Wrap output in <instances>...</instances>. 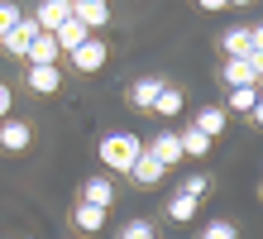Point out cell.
<instances>
[{
  "instance_id": "obj_1",
  "label": "cell",
  "mask_w": 263,
  "mask_h": 239,
  "mask_svg": "<svg viewBox=\"0 0 263 239\" xmlns=\"http://www.w3.org/2000/svg\"><path fill=\"white\" fill-rule=\"evenodd\" d=\"M139 153H144V139L129 134V130H115V134H105V139L96 143V158H101L105 172H129Z\"/></svg>"
},
{
  "instance_id": "obj_2",
  "label": "cell",
  "mask_w": 263,
  "mask_h": 239,
  "mask_svg": "<svg viewBox=\"0 0 263 239\" xmlns=\"http://www.w3.org/2000/svg\"><path fill=\"white\" fill-rule=\"evenodd\" d=\"M220 53L225 58H263V29L249 24V29H225L220 34Z\"/></svg>"
},
{
  "instance_id": "obj_3",
  "label": "cell",
  "mask_w": 263,
  "mask_h": 239,
  "mask_svg": "<svg viewBox=\"0 0 263 239\" xmlns=\"http://www.w3.org/2000/svg\"><path fill=\"white\" fill-rule=\"evenodd\" d=\"M72 67L82 72V77H91V72H101L105 67V58H110V48H105V39H96V34H86V43L82 48H72Z\"/></svg>"
},
{
  "instance_id": "obj_4",
  "label": "cell",
  "mask_w": 263,
  "mask_h": 239,
  "mask_svg": "<svg viewBox=\"0 0 263 239\" xmlns=\"http://www.w3.org/2000/svg\"><path fill=\"white\" fill-rule=\"evenodd\" d=\"M258 72H263V58H225V86L235 91V86H258Z\"/></svg>"
},
{
  "instance_id": "obj_5",
  "label": "cell",
  "mask_w": 263,
  "mask_h": 239,
  "mask_svg": "<svg viewBox=\"0 0 263 239\" xmlns=\"http://www.w3.org/2000/svg\"><path fill=\"white\" fill-rule=\"evenodd\" d=\"M34 34H39V24H34V20H20L14 29H5V34H0V53L24 58V53H29V43H34Z\"/></svg>"
},
{
  "instance_id": "obj_6",
  "label": "cell",
  "mask_w": 263,
  "mask_h": 239,
  "mask_svg": "<svg viewBox=\"0 0 263 239\" xmlns=\"http://www.w3.org/2000/svg\"><path fill=\"white\" fill-rule=\"evenodd\" d=\"M144 149L158 158V168H163V172H173V168L182 163V143H177V134H173V130L153 134V143H144Z\"/></svg>"
},
{
  "instance_id": "obj_7",
  "label": "cell",
  "mask_w": 263,
  "mask_h": 239,
  "mask_svg": "<svg viewBox=\"0 0 263 239\" xmlns=\"http://www.w3.org/2000/svg\"><path fill=\"white\" fill-rule=\"evenodd\" d=\"M72 20L91 34V29L110 24V5H105V0H72Z\"/></svg>"
},
{
  "instance_id": "obj_8",
  "label": "cell",
  "mask_w": 263,
  "mask_h": 239,
  "mask_svg": "<svg viewBox=\"0 0 263 239\" xmlns=\"http://www.w3.org/2000/svg\"><path fill=\"white\" fill-rule=\"evenodd\" d=\"M72 20V5L67 0H39V10H34V24L43 29V34H53L58 24H67Z\"/></svg>"
},
{
  "instance_id": "obj_9",
  "label": "cell",
  "mask_w": 263,
  "mask_h": 239,
  "mask_svg": "<svg viewBox=\"0 0 263 239\" xmlns=\"http://www.w3.org/2000/svg\"><path fill=\"white\" fill-rule=\"evenodd\" d=\"M225 120H230V115H225L220 105H201V110H196V120H192V130H196V134H206V139L215 143V139L225 134Z\"/></svg>"
},
{
  "instance_id": "obj_10",
  "label": "cell",
  "mask_w": 263,
  "mask_h": 239,
  "mask_svg": "<svg viewBox=\"0 0 263 239\" xmlns=\"http://www.w3.org/2000/svg\"><path fill=\"white\" fill-rule=\"evenodd\" d=\"M125 177H134V182H139V187H158V182H163V177H167V172H163V168H158V158H153V153H148V149H144V153H139V158H134V168H129V172H125Z\"/></svg>"
},
{
  "instance_id": "obj_11",
  "label": "cell",
  "mask_w": 263,
  "mask_h": 239,
  "mask_svg": "<svg viewBox=\"0 0 263 239\" xmlns=\"http://www.w3.org/2000/svg\"><path fill=\"white\" fill-rule=\"evenodd\" d=\"M29 139H34V134H29L24 120H0V149H5V153H24Z\"/></svg>"
},
{
  "instance_id": "obj_12",
  "label": "cell",
  "mask_w": 263,
  "mask_h": 239,
  "mask_svg": "<svg viewBox=\"0 0 263 239\" xmlns=\"http://www.w3.org/2000/svg\"><path fill=\"white\" fill-rule=\"evenodd\" d=\"M58 86H63V72H58V62L29 67V91H39V96H58Z\"/></svg>"
},
{
  "instance_id": "obj_13",
  "label": "cell",
  "mask_w": 263,
  "mask_h": 239,
  "mask_svg": "<svg viewBox=\"0 0 263 239\" xmlns=\"http://www.w3.org/2000/svg\"><path fill=\"white\" fill-rule=\"evenodd\" d=\"M82 201H86V206H96V211H110V201H115V182H110V177H86Z\"/></svg>"
},
{
  "instance_id": "obj_14",
  "label": "cell",
  "mask_w": 263,
  "mask_h": 239,
  "mask_svg": "<svg viewBox=\"0 0 263 239\" xmlns=\"http://www.w3.org/2000/svg\"><path fill=\"white\" fill-rule=\"evenodd\" d=\"M58 58H63V53H58L53 34H43V29H39L34 43H29V53H24V62H29V67H43V62H58Z\"/></svg>"
},
{
  "instance_id": "obj_15",
  "label": "cell",
  "mask_w": 263,
  "mask_h": 239,
  "mask_svg": "<svg viewBox=\"0 0 263 239\" xmlns=\"http://www.w3.org/2000/svg\"><path fill=\"white\" fill-rule=\"evenodd\" d=\"M158 91H163V82H158V77H139V82L129 86V105H134V110H153Z\"/></svg>"
},
{
  "instance_id": "obj_16",
  "label": "cell",
  "mask_w": 263,
  "mask_h": 239,
  "mask_svg": "<svg viewBox=\"0 0 263 239\" xmlns=\"http://www.w3.org/2000/svg\"><path fill=\"white\" fill-rule=\"evenodd\" d=\"M225 115H230V110H235V115H249V110H258V86H235V91H230L225 96Z\"/></svg>"
},
{
  "instance_id": "obj_17",
  "label": "cell",
  "mask_w": 263,
  "mask_h": 239,
  "mask_svg": "<svg viewBox=\"0 0 263 239\" xmlns=\"http://www.w3.org/2000/svg\"><path fill=\"white\" fill-rule=\"evenodd\" d=\"M53 43H58V53H72V48H82V43H86V29L77 24V20H67V24H58V29H53Z\"/></svg>"
},
{
  "instance_id": "obj_18",
  "label": "cell",
  "mask_w": 263,
  "mask_h": 239,
  "mask_svg": "<svg viewBox=\"0 0 263 239\" xmlns=\"http://www.w3.org/2000/svg\"><path fill=\"white\" fill-rule=\"evenodd\" d=\"M196 211H201V201H196V196H187V191H177V196L167 201V220H177V225L196 220Z\"/></svg>"
},
{
  "instance_id": "obj_19",
  "label": "cell",
  "mask_w": 263,
  "mask_h": 239,
  "mask_svg": "<svg viewBox=\"0 0 263 239\" xmlns=\"http://www.w3.org/2000/svg\"><path fill=\"white\" fill-rule=\"evenodd\" d=\"M72 225H77V230H86V234H96V230L105 225V211H96V206H86V201H77Z\"/></svg>"
},
{
  "instance_id": "obj_20",
  "label": "cell",
  "mask_w": 263,
  "mask_h": 239,
  "mask_svg": "<svg viewBox=\"0 0 263 239\" xmlns=\"http://www.w3.org/2000/svg\"><path fill=\"white\" fill-rule=\"evenodd\" d=\"M177 143H182V158H206V153H211V139L196 134V130H182Z\"/></svg>"
},
{
  "instance_id": "obj_21",
  "label": "cell",
  "mask_w": 263,
  "mask_h": 239,
  "mask_svg": "<svg viewBox=\"0 0 263 239\" xmlns=\"http://www.w3.org/2000/svg\"><path fill=\"white\" fill-rule=\"evenodd\" d=\"M153 110H158L163 120H167V115H177V110H182V91H177V86H163V91H158V101H153Z\"/></svg>"
},
{
  "instance_id": "obj_22",
  "label": "cell",
  "mask_w": 263,
  "mask_h": 239,
  "mask_svg": "<svg viewBox=\"0 0 263 239\" xmlns=\"http://www.w3.org/2000/svg\"><path fill=\"white\" fill-rule=\"evenodd\" d=\"M201 239H239V225L235 220H211V225L201 230Z\"/></svg>"
},
{
  "instance_id": "obj_23",
  "label": "cell",
  "mask_w": 263,
  "mask_h": 239,
  "mask_svg": "<svg viewBox=\"0 0 263 239\" xmlns=\"http://www.w3.org/2000/svg\"><path fill=\"white\" fill-rule=\"evenodd\" d=\"M20 20H24V14H20V5H14V0H0V34H5V29H14Z\"/></svg>"
},
{
  "instance_id": "obj_24",
  "label": "cell",
  "mask_w": 263,
  "mask_h": 239,
  "mask_svg": "<svg viewBox=\"0 0 263 239\" xmlns=\"http://www.w3.org/2000/svg\"><path fill=\"white\" fill-rule=\"evenodd\" d=\"M182 191H187V196H196V201H201V196H206V191H211V182L201 177V172H192V177H182Z\"/></svg>"
},
{
  "instance_id": "obj_25",
  "label": "cell",
  "mask_w": 263,
  "mask_h": 239,
  "mask_svg": "<svg viewBox=\"0 0 263 239\" xmlns=\"http://www.w3.org/2000/svg\"><path fill=\"white\" fill-rule=\"evenodd\" d=\"M120 239H158V234H153V225H148V220H134V225H125V230H120Z\"/></svg>"
},
{
  "instance_id": "obj_26",
  "label": "cell",
  "mask_w": 263,
  "mask_h": 239,
  "mask_svg": "<svg viewBox=\"0 0 263 239\" xmlns=\"http://www.w3.org/2000/svg\"><path fill=\"white\" fill-rule=\"evenodd\" d=\"M10 101H14V96H10V86L0 82V120H10Z\"/></svg>"
},
{
  "instance_id": "obj_27",
  "label": "cell",
  "mask_w": 263,
  "mask_h": 239,
  "mask_svg": "<svg viewBox=\"0 0 263 239\" xmlns=\"http://www.w3.org/2000/svg\"><path fill=\"white\" fill-rule=\"evenodd\" d=\"M196 5H201V10H211V14H215V10H230V0H196Z\"/></svg>"
},
{
  "instance_id": "obj_28",
  "label": "cell",
  "mask_w": 263,
  "mask_h": 239,
  "mask_svg": "<svg viewBox=\"0 0 263 239\" xmlns=\"http://www.w3.org/2000/svg\"><path fill=\"white\" fill-rule=\"evenodd\" d=\"M230 5H254V0H230Z\"/></svg>"
},
{
  "instance_id": "obj_29",
  "label": "cell",
  "mask_w": 263,
  "mask_h": 239,
  "mask_svg": "<svg viewBox=\"0 0 263 239\" xmlns=\"http://www.w3.org/2000/svg\"><path fill=\"white\" fill-rule=\"evenodd\" d=\"M67 5H72V0H67Z\"/></svg>"
}]
</instances>
